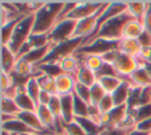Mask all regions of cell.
I'll use <instances>...</instances> for the list:
<instances>
[{"instance_id":"5bb4252c","label":"cell","mask_w":151,"mask_h":135,"mask_svg":"<svg viewBox=\"0 0 151 135\" xmlns=\"http://www.w3.org/2000/svg\"><path fill=\"white\" fill-rule=\"evenodd\" d=\"M76 77L67 73H61L55 78V90L58 96L73 94L74 86H76Z\"/></svg>"},{"instance_id":"e575fe53","label":"cell","mask_w":151,"mask_h":135,"mask_svg":"<svg viewBox=\"0 0 151 135\" xmlns=\"http://www.w3.org/2000/svg\"><path fill=\"white\" fill-rule=\"evenodd\" d=\"M63 135H87L86 131L73 120L70 123L63 124Z\"/></svg>"},{"instance_id":"30bf717a","label":"cell","mask_w":151,"mask_h":135,"mask_svg":"<svg viewBox=\"0 0 151 135\" xmlns=\"http://www.w3.org/2000/svg\"><path fill=\"white\" fill-rule=\"evenodd\" d=\"M129 107L126 104L116 105L110 112L103 115L101 117V127H120L127 116Z\"/></svg>"},{"instance_id":"8992f818","label":"cell","mask_w":151,"mask_h":135,"mask_svg":"<svg viewBox=\"0 0 151 135\" xmlns=\"http://www.w3.org/2000/svg\"><path fill=\"white\" fill-rule=\"evenodd\" d=\"M119 45V40H107V39H94L87 45L80 46L76 53L78 54H97L103 56L104 53L117 50Z\"/></svg>"},{"instance_id":"ac0fdd59","label":"cell","mask_w":151,"mask_h":135,"mask_svg":"<svg viewBox=\"0 0 151 135\" xmlns=\"http://www.w3.org/2000/svg\"><path fill=\"white\" fill-rule=\"evenodd\" d=\"M37 81H38V84L41 89V91H46L51 95H57V90H55V78L44 73V72H40L38 70H34V75H33Z\"/></svg>"},{"instance_id":"f907efd6","label":"cell","mask_w":151,"mask_h":135,"mask_svg":"<svg viewBox=\"0 0 151 135\" xmlns=\"http://www.w3.org/2000/svg\"><path fill=\"white\" fill-rule=\"evenodd\" d=\"M2 135H12V134L8 133V131H6V130H2Z\"/></svg>"},{"instance_id":"3957f363","label":"cell","mask_w":151,"mask_h":135,"mask_svg":"<svg viewBox=\"0 0 151 135\" xmlns=\"http://www.w3.org/2000/svg\"><path fill=\"white\" fill-rule=\"evenodd\" d=\"M34 25V14H27L25 15L14 27L11 39L6 46L9 47V50L17 56L25 41L28 39V37L32 34Z\"/></svg>"},{"instance_id":"816d5d0a","label":"cell","mask_w":151,"mask_h":135,"mask_svg":"<svg viewBox=\"0 0 151 135\" xmlns=\"http://www.w3.org/2000/svg\"><path fill=\"white\" fill-rule=\"evenodd\" d=\"M59 135H63V134H59Z\"/></svg>"},{"instance_id":"8d00e7d4","label":"cell","mask_w":151,"mask_h":135,"mask_svg":"<svg viewBox=\"0 0 151 135\" xmlns=\"http://www.w3.org/2000/svg\"><path fill=\"white\" fill-rule=\"evenodd\" d=\"M133 128H122V127H104L97 135H129Z\"/></svg>"},{"instance_id":"d4e9b609","label":"cell","mask_w":151,"mask_h":135,"mask_svg":"<svg viewBox=\"0 0 151 135\" xmlns=\"http://www.w3.org/2000/svg\"><path fill=\"white\" fill-rule=\"evenodd\" d=\"M131 88H132L131 83L127 82V81H124L120 84V86L113 94H111L112 98H113V102H114V105H122V104H126L127 103Z\"/></svg>"},{"instance_id":"4316f807","label":"cell","mask_w":151,"mask_h":135,"mask_svg":"<svg viewBox=\"0 0 151 135\" xmlns=\"http://www.w3.org/2000/svg\"><path fill=\"white\" fill-rule=\"evenodd\" d=\"M97 82L101 85V88L105 90L106 94H113L124 82V79H122L120 77H116V76H105V77L98 78Z\"/></svg>"},{"instance_id":"681fc988","label":"cell","mask_w":151,"mask_h":135,"mask_svg":"<svg viewBox=\"0 0 151 135\" xmlns=\"http://www.w3.org/2000/svg\"><path fill=\"white\" fill-rule=\"evenodd\" d=\"M12 135H35V134H31V133H18V134H12Z\"/></svg>"},{"instance_id":"60d3db41","label":"cell","mask_w":151,"mask_h":135,"mask_svg":"<svg viewBox=\"0 0 151 135\" xmlns=\"http://www.w3.org/2000/svg\"><path fill=\"white\" fill-rule=\"evenodd\" d=\"M142 24H143V27L145 31H147L149 33H151V2L147 1V7H146V11L142 18Z\"/></svg>"},{"instance_id":"ee69618b","label":"cell","mask_w":151,"mask_h":135,"mask_svg":"<svg viewBox=\"0 0 151 135\" xmlns=\"http://www.w3.org/2000/svg\"><path fill=\"white\" fill-rule=\"evenodd\" d=\"M136 130H140V131H146V133H151V117L143 120L140 122H137L134 126Z\"/></svg>"},{"instance_id":"2e32d148","label":"cell","mask_w":151,"mask_h":135,"mask_svg":"<svg viewBox=\"0 0 151 135\" xmlns=\"http://www.w3.org/2000/svg\"><path fill=\"white\" fill-rule=\"evenodd\" d=\"M60 97L61 103V122L70 123L74 120V112H73V94L63 95Z\"/></svg>"},{"instance_id":"f1b7e54d","label":"cell","mask_w":151,"mask_h":135,"mask_svg":"<svg viewBox=\"0 0 151 135\" xmlns=\"http://www.w3.org/2000/svg\"><path fill=\"white\" fill-rule=\"evenodd\" d=\"M25 90L27 92V95L33 99V102L37 104V107L39 105V96L41 92V89L38 84V81L34 76L29 77L28 81L25 83Z\"/></svg>"},{"instance_id":"7a4b0ae2","label":"cell","mask_w":151,"mask_h":135,"mask_svg":"<svg viewBox=\"0 0 151 135\" xmlns=\"http://www.w3.org/2000/svg\"><path fill=\"white\" fill-rule=\"evenodd\" d=\"M133 18L127 13V11L123 12L122 14L107 20L106 22H104L100 28L92 36L87 37L84 39V41L81 43L80 46L87 45L91 41H93L94 39H107V40H120L122 39V34H123V30L124 26L127 21L132 20Z\"/></svg>"},{"instance_id":"ba28073f","label":"cell","mask_w":151,"mask_h":135,"mask_svg":"<svg viewBox=\"0 0 151 135\" xmlns=\"http://www.w3.org/2000/svg\"><path fill=\"white\" fill-rule=\"evenodd\" d=\"M105 2L104 1H78L76 7L70 12L66 19H72L78 21L85 18H88L96 14L105 5Z\"/></svg>"},{"instance_id":"ab89813d","label":"cell","mask_w":151,"mask_h":135,"mask_svg":"<svg viewBox=\"0 0 151 135\" xmlns=\"http://www.w3.org/2000/svg\"><path fill=\"white\" fill-rule=\"evenodd\" d=\"M96 76H97V79L100 78V77H105V76H116V77H119L117 71L114 70L113 65L112 64H107V63H104V65L96 72Z\"/></svg>"},{"instance_id":"d590c367","label":"cell","mask_w":151,"mask_h":135,"mask_svg":"<svg viewBox=\"0 0 151 135\" xmlns=\"http://www.w3.org/2000/svg\"><path fill=\"white\" fill-rule=\"evenodd\" d=\"M114 107L116 105H114V102H113V98H112L111 94H106L104 96V98L99 102V104L97 105V108H98V110L101 115H105V114L110 112Z\"/></svg>"},{"instance_id":"8fae6325","label":"cell","mask_w":151,"mask_h":135,"mask_svg":"<svg viewBox=\"0 0 151 135\" xmlns=\"http://www.w3.org/2000/svg\"><path fill=\"white\" fill-rule=\"evenodd\" d=\"M126 11V1H110L109 5L106 6V8L101 12V14L99 15L98 18V21H97V26H96V31L94 33L100 28V26L106 22L107 20L122 14L123 12ZM93 33V34H94Z\"/></svg>"},{"instance_id":"c3c4849f","label":"cell","mask_w":151,"mask_h":135,"mask_svg":"<svg viewBox=\"0 0 151 135\" xmlns=\"http://www.w3.org/2000/svg\"><path fill=\"white\" fill-rule=\"evenodd\" d=\"M129 135H151V133H146V131H140V130L133 129V130H131L129 133Z\"/></svg>"},{"instance_id":"f35d334b","label":"cell","mask_w":151,"mask_h":135,"mask_svg":"<svg viewBox=\"0 0 151 135\" xmlns=\"http://www.w3.org/2000/svg\"><path fill=\"white\" fill-rule=\"evenodd\" d=\"M48 109L52 111V114L55 116L58 121H61V103H60V97L58 95H53L51 98L50 104L47 105Z\"/></svg>"},{"instance_id":"bcb514c9","label":"cell","mask_w":151,"mask_h":135,"mask_svg":"<svg viewBox=\"0 0 151 135\" xmlns=\"http://www.w3.org/2000/svg\"><path fill=\"white\" fill-rule=\"evenodd\" d=\"M142 60L149 62L151 63V47H146V49H142V52L139 54V57H137Z\"/></svg>"},{"instance_id":"277c9868","label":"cell","mask_w":151,"mask_h":135,"mask_svg":"<svg viewBox=\"0 0 151 135\" xmlns=\"http://www.w3.org/2000/svg\"><path fill=\"white\" fill-rule=\"evenodd\" d=\"M84 41V38H71L66 41L59 43L52 47L50 53L45 57V59L39 63V64H45V63H59L63 58L74 54L76 51L80 47L81 43Z\"/></svg>"},{"instance_id":"7402d4cb","label":"cell","mask_w":151,"mask_h":135,"mask_svg":"<svg viewBox=\"0 0 151 135\" xmlns=\"http://www.w3.org/2000/svg\"><path fill=\"white\" fill-rule=\"evenodd\" d=\"M118 50L122 53H125V54L137 58V57H139V54L142 52V46L139 45L137 39H120Z\"/></svg>"},{"instance_id":"7c38bea8","label":"cell","mask_w":151,"mask_h":135,"mask_svg":"<svg viewBox=\"0 0 151 135\" xmlns=\"http://www.w3.org/2000/svg\"><path fill=\"white\" fill-rule=\"evenodd\" d=\"M48 36L47 34H31L28 37V39L25 41V44L22 45V47L20 49V51L17 54V59L24 57L26 53H28L29 51L38 49L40 46H44L46 44H48Z\"/></svg>"},{"instance_id":"d6a6232c","label":"cell","mask_w":151,"mask_h":135,"mask_svg":"<svg viewBox=\"0 0 151 135\" xmlns=\"http://www.w3.org/2000/svg\"><path fill=\"white\" fill-rule=\"evenodd\" d=\"M1 110H2V114L12 115V116H17L20 112L14 99L5 97V96H1Z\"/></svg>"},{"instance_id":"f546056e","label":"cell","mask_w":151,"mask_h":135,"mask_svg":"<svg viewBox=\"0 0 151 135\" xmlns=\"http://www.w3.org/2000/svg\"><path fill=\"white\" fill-rule=\"evenodd\" d=\"M74 121L86 131L87 135H97L103 128V127L98 126L97 123H94L88 117H74Z\"/></svg>"},{"instance_id":"7bdbcfd3","label":"cell","mask_w":151,"mask_h":135,"mask_svg":"<svg viewBox=\"0 0 151 135\" xmlns=\"http://www.w3.org/2000/svg\"><path fill=\"white\" fill-rule=\"evenodd\" d=\"M138 43L142 46V49H146V47H151V33H149L147 31H143L142 34L138 37Z\"/></svg>"},{"instance_id":"5b68a950","label":"cell","mask_w":151,"mask_h":135,"mask_svg":"<svg viewBox=\"0 0 151 135\" xmlns=\"http://www.w3.org/2000/svg\"><path fill=\"white\" fill-rule=\"evenodd\" d=\"M77 26V21L72 19H64L55 24V26L47 33L48 41L53 45L66 41L73 37L74 30Z\"/></svg>"},{"instance_id":"7dc6e473","label":"cell","mask_w":151,"mask_h":135,"mask_svg":"<svg viewBox=\"0 0 151 135\" xmlns=\"http://www.w3.org/2000/svg\"><path fill=\"white\" fill-rule=\"evenodd\" d=\"M137 60H138V63H139V66L144 68V69L146 70V72L149 73V76L151 77V63L145 62V60H142V59H139V58H137Z\"/></svg>"},{"instance_id":"6da1fadb","label":"cell","mask_w":151,"mask_h":135,"mask_svg":"<svg viewBox=\"0 0 151 135\" xmlns=\"http://www.w3.org/2000/svg\"><path fill=\"white\" fill-rule=\"evenodd\" d=\"M65 5V1H45L34 13L33 34H47L57 24L58 17Z\"/></svg>"},{"instance_id":"ffe728a7","label":"cell","mask_w":151,"mask_h":135,"mask_svg":"<svg viewBox=\"0 0 151 135\" xmlns=\"http://www.w3.org/2000/svg\"><path fill=\"white\" fill-rule=\"evenodd\" d=\"M1 128L2 130H6L11 134H18V133H31V134H35L38 135L35 131H33L31 128H28L22 121H20L19 118L14 117L7 122H1Z\"/></svg>"},{"instance_id":"74e56055","label":"cell","mask_w":151,"mask_h":135,"mask_svg":"<svg viewBox=\"0 0 151 135\" xmlns=\"http://www.w3.org/2000/svg\"><path fill=\"white\" fill-rule=\"evenodd\" d=\"M73 94H74L76 96H78L80 99H83L85 103H87V104L91 103V92H90V88H88V86H85V85H83V84L76 83Z\"/></svg>"},{"instance_id":"f6af8a7d","label":"cell","mask_w":151,"mask_h":135,"mask_svg":"<svg viewBox=\"0 0 151 135\" xmlns=\"http://www.w3.org/2000/svg\"><path fill=\"white\" fill-rule=\"evenodd\" d=\"M53 95L46 92V91H41L40 92V96H39V105H48L50 102H51V98H52Z\"/></svg>"},{"instance_id":"cb8c5ba5","label":"cell","mask_w":151,"mask_h":135,"mask_svg":"<svg viewBox=\"0 0 151 135\" xmlns=\"http://www.w3.org/2000/svg\"><path fill=\"white\" fill-rule=\"evenodd\" d=\"M74 56L80 60V63L83 65H85L86 68H88L93 72H97L104 65L103 58L100 56H97V54H78V53H74Z\"/></svg>"},{"instance_id":"603a6c76","label":"cell","mask_w":151,"mask_h":135,"mask_svg":"<svg viewBox=\"0 0 151 135\" xmlns=\"http://www.w3.org/2000/svg\"><path fill=\"white\" fill-rule=\"evenodd\" d=\"M129 81L132 86H139V88H145V86H151V77L146 72V70L142 66H139L130 77Z\"/></svg>"},{"instance_id":"83f0119b","label":"cell","mask_w":151,"mask_h":135,"mask_svg":"<svg viewBox=\"0 0 151 135\" xmlns=\"http://www.w3.org/2000/svg\"><path fill=\"white\" fill-rule=\"evenodd\" d=\"M147 7V1H126L127 13L137 20H142Z\"/></svg>"},{"instance_id":"1f68e13d","label":"cell","mask_w":151,"mask_h":135,"mask_svg":"<svg viewBox=\"0 0 151 135\" xmlns=\"http://www.w3.org/2000/svg\"><path fill=\"white\" fill-rule=\"evenodd\" d=\"M88 105L83 99L73 94V112L74 117H87L88 115Z\"/></svg>"},{"instance_id":"4fadbf2b","label":"cell","mask_w":151,"mask_h":135,"mask_svg":"<svg viewBox=\"0 0 151 135\" xmlns=\"http://www.w3.org/2000/svg\"><path fill=\"white\" fill-rule=\"evenodd\" d=\"M14 102L18 105L20 111H37V104L33 99L27 95L24 85H17V95L14 97Z\"/></svg>"},{"instance_id":"d6986e66","label":"cell","mask_w":151,"mask_h":135,"mask_svg":"<svg viewBox=\"0 0 151 135\" xmlns=\"http://www.w3.org/2000/svg\"><path fill=\"white\" fill-rule=\"evenodd\" d=\"M143 31H144V27L142 21L137 19H132L125 24L122 39H138V37L142 34Z\"/></svg>"},{"instance_id":"9a60e30c","label":"cell","mask_w":151,"mask_h":135,"mask_svg":"<svg viewBox=\"0 0 151 135\" xmlns=\"http://www.w3.org/2000/svg\"><path fill=\"white\" fill-rule=\"evenodd\" d=\"M54 45L52 44V43H48V44H46V45H44V46H40V47H38V49H34V50H32V51H29L28 53H26L24 57H21L22 59H25V60H27L29 64H32L33 66H35V65H38L39 63H41L44 59H45V57L50 53V51L52 50V47H53Z\"/></svg>"},{"instance_id":"b9f144b4","label":"cell","mask_w":151,"mask_h":135,"mask_svg":"<svg viewBox=\"0 0 151 135\" xmlns=\"http://www.w3.org/2000/svg\"><path fill=\"white\" fill-rule=\"evenodd\" d=\"M13 85H15V84H14V81H13L12 75L1 72V92L6 91L7 89H9Z\"/></svg>"},{"instance_id":"4dcf8cb0","label":"cell","mask_w":151,"mask_h":135,"mask_svg":"<svg viewBox=\"0 0 151 135\" xmlns=\"http://www.w3.org/2000/svg\"><path fill=\"white\" fill-rule=\"evenodd\" d=\"M24 17H25V15H17V17L9 19L5 25L1 26V28H2V45H7V44H8L14 27L17 26V24H18Z\"/></svg>"},{"instance_id":"52a82bcc","label":"cell","mask_w":151,"mask_h":135,"mask_svg":"<svg viewBox=\"0 0 151 135\" xmlns=\"http://www.w3.org/2000/svg\"><path fill=\"white\" fill-rule=\"evenodd\" d=\"M114 70L117 71L118 76L124 79V81H129V77L139 68V63L137 60L136 57L125 54V53H119V56L117 57V59L114 60V63L112 64Z\"/></svg>"},{"instance_id":"484cf974","label":"cell","mask_w":151,"mask_h":135,"mask_svg":"<svg viewBox=\"0 0 151 135\" xmlns=\"http://www.w3.org/2000/svg\"><path fill=\"white\" fill-rule=\"evenodd\" d=\"M59 65H60V68H61L64 73L76 76V73H77L78 69L80 68L81 63L74 54H71V56H67V57L63 58L59 62Z\"/></svg>"},{"instance_id":"9c48e42d","label":"cell","mask_w":151,"mask_h":135,"mask_svg":"<svg viewBox=\"0 0 151 135\" xmlns=\"http://www.w3.org/2000/svg\"><path fill=\"white\" fill-rule=\"evenodd\" d=\"M109 2H110V1H106L105 5H104L96 14H93V15H91V17H88V18L78 20L72 38H84V39H85V38H87V37L92 36V34L94 33V31H96V26H97L98 18H99V15L101 14V12L106 8V6L109 5Z\"/></svg>"},{"instance_id":"836d02e7","label":"cell","mask_w":151,"mask_h":135,"mask_svg":"<svg viewBox=\"0 0 151 135\" xmlns=\"http://www.w3.org/2000/svg\"><path fill=\"white\" fill-rule=\"evenodd\" d=\"M90 92H91V105H98L99 102L104 98V96L106 95L105 90L101 88V85L97 82L96 84H93L91 88H90Z\"/></svg>"},{"instance_id":"e0dca14e","label":"cell","mask_w":151,"mask_h":135,"mask_svg":"<svg viewBox=\"0 0 151 135\" xmlns=\"http://www.w3.org/2000/svg\"><path fill=\"white\" fill-rule=\"evenodd\" d=\"M17 63V56L9 50L8 46L1 45V72L11 75Z\"/></svg>"},{"instance_id":"44dd1931","label":"cell","mask_w":151,"mask_h":135,"mask_svg":"<svg viewBox=\"0 0 151 135\" xmlns=\"http://www.w3.org/2000/svg\"><path fill=\"white\" fill-rule=\"evenodd\" d=\"M76 81L79 84H83L85 86L91 88L93 84L97 83V76L96 72H93L92 70H90L88 68H86L85 65H80V68L78 69L77 73H76Z\"/></svg>"}]
</instances>
